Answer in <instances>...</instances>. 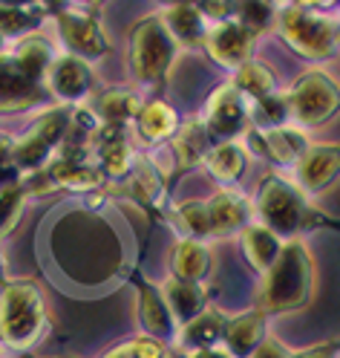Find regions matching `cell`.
Returning a JSON list of instances; mask_svg holds the SVG:
<instances>
[{"label":"cell","mask_w":340,"mask_h":358,"mask_svg":"<svg viewBox=\"0 0 340 358\" xmlns=\"http://www.w3.org/2000/svg\"><path fill=\"white\" fill-rule=\"evenodd\" d=\"M58 32L73 58L96 61L110 52V41L101 29L98 15H93L84 6H66L58 15Z\"/></svg>","instance_id":"cell-8"},{"label":"cell","mask_w":340,"mask_h":358,"mask_svg":"<svg viewBox=\"0 0 340 358\" xmlns=\"http://www.w3.org/2000/svg\"><path fill=\"white\" fill-rule=\"evenodd\" d=\"M254 148L265 156V159L277 165H291L300 159V153L309 148L306 136L291 127H271V130H254L251 133Z\"/></svg>","instance_id":"cell-20"},{"label":"cell","mask_w":340,"mask_h":358,"mask_svg":"<svg viewBox=\"0 0 340 358\" xmlns=\"http://www.w3.org/2000/svg\"><path fill=\"white\" fill-rule=\"evenodd\" d=\"M234 87L237 93L245 99V101H260V99H268L271 93H277V78L274 73L268 70L265 64L260 61H248L237 70V78H234Z\"/></svg>","instance_id":"cell-29"},{"label":"cell","mask_w":340,"mask_h":358,"mask_svg":"<svg viewBox=\"0 0 340 358\" xmlns=\"http://www.w3.org/2000/svg\"><path fill=\"white\" fill-rule=\"evenodd\" d=\"M286 99H288V116L311 127V124H323L329 116H334L340 93H337L334 78H329L320 70H311L294 81Z\"/></svg>","instance_id":"cell-7"},{"label":"cell","mask_w":340,"mask_h":358,"mask_svg":"<svg viewBox=\"0 0 340 358\" xmlns=\"http://www.w3.org/2000/svg\"><path fill=\"white\" fill-rule=\"evenodd\" d=\"M191 358H228L222 350H202V352H193Z\"/></svg>","instance_id":"cell-40"},{"label":"cell","mask_w":340,"mask_h":358,"mask_svg":"<svg viewBox=\"0 0 340 358\" xmlns=\"http://www.w3.org/2000/svg\"><path fill=\"white\" fill-rule=\"evenodd\" d=\"M47 173L55 182V188H70V191H96L104 182L96 162H87V159H64V156H55Z\"/></svg>","instance_id":"cell-23"},{"label":"cell","mask_w":340,"mask_h":358,"mask_svg":"<svg viewBox=\"0 0 340 358\" xmlns=\"http://www.w3.org/2000/svg\"><path fill=\"white\" fill-rule=\"evenodd\" d=\"M251 358H291V352H286L277 341H268V338H265V341L251 352Z\"/></svg>","instance_id":"cell-38"},{"label":"cell","mask_w":340,"mask_h":358,"mask_svg":"<svg viewBox=\"0 0 340 358\" xmlns=\"http://www.w3.org/2000/svg\"><path fill=\"white\" fill-rule=\"evenodd\" d=\"M66 130H70V116L66 113H43L24 139L12 142V159L15 168L24 173H40L47 168V162H52V153L61 148Z\"/></svg>","instance_id":"cell-6"},{"label":"cell","mask_w":340,"mask_h":358,"mask_svg":"<svg viewBox=\"0 0 340 358\" xmlns=\"http://www.w3.org/2000/svg\"><path fill=\"white\" fill-rule=\"evenodd\" d=\"M277 24L283 29L286 43L294 52H300L303 58L323 61L337 47V24L332 17L314 12L311 6L291 3V6L280 9Z\"/></svg>","instance_id":"cell-5"},{"label":"cell","mask_w":340,"mask_h":358,"mask_svg":"<svg viewBox=\"0 0 340 358\" xmlns=\"http://www.w3.org/2000/svg\"><path fill=\"white\" fill-rule=\"evenodd\" d=\"M202 47L208 50V55L222 64V66H228V70H239L242 64L251 61V47H254V38L248 35L237 20H222V24L211 27L208 35H205V43Z\"/></svg>","instance_id":"cell-10"},{"label":"cell","mask_w":340,"mask_h":358,"mask_svg":"<svg viewBox=\"0 0 340 358\" xmlns=\"http://www.w3.org/2000/svg\"><path fill=\"white\" fill-rule=\"evenodd\" d=\"M211 139L234 142V136L248 127V101L237 93L234 84H222L205 104V116H202Z\"/></svg>","instance_id":"cell-9"},{"label":"cell","mask_w":340,"mask_h":358,"mask_svg":"<svg viewBox=\"0 0 340 358\" xmlns=\"http://www.w3.org/2000/svg\"><path fill=\"white\" fill-rule=\"evenodd\" d=\"M291 358H334V344H329V347H314V350H309V352H303V355H291Z\"/></svg>","instance_id":"cell-39"},{"label":"cell","mask_w":340,"mask_h":358,"mask_svg":"<svg viewBox=\"0 0 340 358\" xmlns=\"http://www.w3.org/2000/svg\"><path fill=\"white\" fill-rule=\"evenodd\" d=\"M9 58L15 61V66L29 81L43 84V81H47V73H50V64H52V47L47 43V38H43V35L32 32V35L17 38V43L12 47Z\"/></svg>","instance_id":"cell-21"},{"label":"cell","mask_w":340,"mask_h":358,"mask_svg":"<svg viewBox=\"0 0 340 358\" xmlns=\"http://www.w3.org/2000/svg\"><path fill=\"white\" fill-rule=\"evenodd\" d=\"M50 99L47 87L29 81L15 66L9 52L0 55V113H17V110H29L35 104H43Z\"/></svg>","instance_id":"cell-11"},{"label":"cell","mask_w":340,"mask_h":358,"mask_svg":"<svg viewBox=\"0 0 340 358\" xmlns=\"http://www.w3.org/2000/svg\"><path fill=\"white\" fill-rule=\"evenodd\" d=\"M234 12H237V24L251 38L263 35L277 20V9L271 3H239L234 6Z\"/></svg>","instance_id":"cell-33"},{"label":"cell","mask_w":340,"mask_h":358,"mask_svg":"<svg viewBox=\"0 0 340 358\" xmlns=\"http://www.w3.org/2000/svg\"><path fill=\"white\" fill-rule=\"evenodd\" d=\"M47 329V306L32 280H12L0 289V341L29 350Z\"/></svg>","instance_id":"cell-2"},{"label":"cell","mask_w":340,"mask_h":358,"mask_svg":"<svg viewBox=\"0 0 340 358\" xmlns=\"http://www.w3.org/2000/svg\"><path fill=\"white\" fill-rule=\"evenodd\" d=\"M257 211L263 220V229H268L280 240H294V234L306 229L311 217L303 191L274 173L263 179L257 194Z\"/></svg>","instance_id":"cell-4"},{"label":"cell","mask_w":340,"mask_h":358,"mask_svg":"<svg viewBox=\"0 0 340 358\" xmlns=\"http://www.w3.org/2000/svg\"><path fill=\"white\" fill-rule=\"evenodd\" d=\"M104 358H170V355H168V347L162 341L142 335V338H133L116 350H110Z\"/></svg>","instance_id":"cell-36"},{"label":"cell","mask_w":340,"mask_h":358,"mask_svg":"<svg viewBox=\"0 0 340 358\" xmlns=\"http://www.w3.org/2000/svg\"><path fill=\"white\" fill-rule=\"evenodd\" d=\"M225 312H219L216 306H205L196 318H191L188 324H182V329H176V338L182 344V350L202 352V350H216V344L222 341V332H225Z\"/></svg>","instance_id":"cell-17"},{"label":"cell","mask_w":340,"mask_h":358,"mask_svg":"<svg viewBox=\"0 0 340 358\" xmlns=\"http://www.w3.org/2000/svg\"><path fill=\"white\" fill-rule=\"evenodd\" d=\"M173 150H176L179 162H182L185 168L205 159L208 150H211V136H208L205 124H202V119L188 122L182 130L176 133V139H173Z\"/></svg>","instance_id":"cell-30"},{"label":"cell","mask_w":340,"mask_h":358,"mask_svg":"<svg viewBox=\"0 0 340 358\" xmlns=\"http://www.w3.org/2000/svg\"><path fill=\"white\" fill-rule=\"evenodd\" d=\"M162 17L165 29L170 32V38L176 41V47H202L208 35V20L202 17V12L196 9V3H170L165 9Z\"/></svg>","instance_id":"cell-19"},{"label":"cell","mask_w":340,"mask_h":358,"mask_svg":"<svg viewBox=\"0 0 340 358\" xmlns=\"http://www.w3.org/2000/svg\"><path fill=\"white\" fill-rule=\"evenodd\" d=\"M3 52H6V41H3V38H0V55H3Z\"/></svg>","instance_id":"cell-41"},{"label":"cell","mask_w":340,"mask_h":358,"mask_svg":"<svg viewBox=\"0 0 340 358\" xmlns=\"http://www.w3.org/2000/svg\"><path fill=\"white\" fill-rule=\"evenodd\" d=\"M179 130V116L168 101H147L142 104L139 116H135V133L145 145H158L176 136Z\"/></svg>","instance_id":"cell-22"},{"label":"cell","mask_w":340,"mask_h":358,"mask_svg":"<svg viewBox=\"0 0 340 358\" xmlns=\"http://www.w3.org/2000/svg\"><path fill=\"white\" fill-rule=\"evenodd\" d=\"M340 168V150L337 145H311L297 159V188L317 194L334 182Z\"/></svg>","instance_id":"cell-14"},{"label":"cell","mask_w":340,"mask_h":358,"mask_svg":"<svg viewBox=\"0 0 340 358\" xmlns=\"http://www.w3.org/2000/svg\"><path fill=\"white\" fill-rule=\"evenodd\" d=\"M173 222L179 226V231L185 234V240H205L214 237L211 234V220H208V206L202 199H188V203H179L173 211Z\"/></svg>","instance_id":"cell-32"},{"label":"cell","mask_w":340,"mask_h":358,"mask_svg":"<svg viewBox=\"0 0 340 358\" xmlns=\"http://www.w3.org/2000/svg\"><path fill=\"white\" fill-rule=\"evenodd\" d=\"M208 266H211V252L205 243L199 240H179L173 257H170V268H173V280H182V283H202L208 275Z\"/></svg>","instance_id":"cell-24"},{"label":"cell","mask_w":340,"mask_h":358,"mask_svg":"<svg viewBox=\"0 0 340 358\" xmlns=\"http://www.w3.org/2000/svg\"><path fill=\"white\" fill-rule=\"evenodd\" d=\"M208 220H211V234L214 237H228L234 231H242L248 222V199L234 191V188H222L208 199Z\"/></svg>","instance_id":"cell-16"},{"label":"cell","mask_w":340,"mask_h":358,"mask_svg":"<svg viewBox=\"0 0 340 358\" xmlns=\"http://www.w3.org/2000/svg\"><path fill=\"white\" fill-rule=\"evenodd\" d=\"M142 110V99L127 90H107L98 99V110H93L96 119H101V124L110 127H124L127 122H135Z\"/></svg>","instance_id":"cell-26"},{"label":"cell","mask_w":340,"mask_h":358,"mask_svg":"<svg viewBox=\"0 0 340 358\" xmlns=\"http://www.w3.org/2000/svg\"><path fill=\"white\" fill-rule=\"evenodd\" d=\"M280 245H283V240L274 237L263 226H245L242 229V252L257 272H268L271 263H274L280 255Z\"/></svg>","instance_id":"cell-27"},{"label":"cell","mask_w":340,"mask_h":358,"mask_svg":"<svg viewBox=\"0 0 340 358\" xmlns=\"http://www.w3.org/2000/svg\"><path fill=\"white\" fill-rule=\"evenodd\" d=\"M176 41L165 29L162 17L150 15L133 27L130 32V73L142 84L165 81L176 61Z\"/></svg>","instance_id":"cell-3"},{"label":"cell","mask_w":340,"mask_h":358,"mask_svg":"<svg viewBox=\"0 0 340 358\" xmlns=\"http://www.w3.org/2000/svg\"><path fill=\"white\" fill-rule=\"evenodd\" d=\"M222 341L228 358H251V352L265 341V315L260 309H251L231 318L225 324Z\"/></svg>","instance_id":"cell-15"},{"label":"cell","mask_w":340,"mask_h":358,"mask_svg":"<svg viewBox=\"0 0 340 358\" xmlns=\"http://www.w3.org/2000/svg\"><path fill=\"white\" fill-rule=\"evenodd\" d=\"M40 9L24 3H0V38H24L40 24Z\"/></svg>","instance_id":"cell-31"},{"label":"cell","mask_w":340,"mask_h":358,"mask_svg":"<svg viewBox=\"0 0 340 358\" xmlns=\"http://www.w3.org/2000/svg\"><path fill=\"white\" fill-rule=\"evenodd\" d=\"M139 324L145 327L147 338H156L162 344L176 338V321L170 315L162 292L150 283H139Z\"/></svg>","instance_id":"cell-18"},{"label":"cell","mask_w":340,"mask_h":358,"mask_svg":"<svg viewBox=\"0 0 340 358\" xmlns=\"http://www.w3.org/2000/svg\"><path fill=\"white\" fill-rule=\"evenodd\" d=\"M17 182H20V171L15 168V159H12V142L6 136H0V191Z\"/></svg>","instance_id":"cell-37"},{"label":"cell","mask_w":340,"mask_h":358,"mask_svg":"<svg viewBox=\"0 0 340 358\" xmlns=\"http://www.w3.org/2000/svg\"><path fill=\"white\" fill-rule=\"evenodd\" d=\"M254 122L260 124V130H271V127H286L288 122V99L286 93H271L268 99L254 101Z\"/></svg>","instance_id":"cell-34"},{"label":"cell","mask_w":340,"mask_h":358,"mask_svg":"<svg viewBox=\"0 0 340 358\" xmlns=\"http://www.w3.org/2000/svg\"><path fill=\"white\" fill-rule=\"evenodd\" d=\"M47 93H52L58 101H81L89 96V87H93V76H89V66L81 58L73 55H61L50 64V73H47Z\"/></svg>","instance_id":"cell-12"},{"label":"cell","mask_w":340,"mask_h":358,"mask_svg":"<svg viewBox=\"0 0 340 358\" xmlns=\"http://www.w3.org/2000/svg\"><path fill=\"white\" fill-rule=\"evenodd\" d=\"M314 260L303 240H286L277 260L263 272L260 286V312H297L314 298Z\"/></svg>","instance_id":"cell-1"},{"label":"cell","mask_w":340,"mask_h":358,"mask_svg":"<svg viewBox=\"0 0 340 358\" xmlns=\"http://www.w3.org/2000/svg\"><path fill=\"white\" fill-rule=\"evenodd\" d=\"M245 162H248V153L239 142H219L205 156V165H208L211 176H216L219 182H237V179L245 173Z\"/></svg>","instance_id":"cell-28"},{"label":"cell","mask_w":340,"mask_h":358,"mask_svg":"<svg viewBox=\"0 0 340 358\" xmlns=\"http://www.w3.org/2000/svg\"><path fill=\"white\" fill-rule=\"evenodd\" d=\"M89 150H96L98 156V171L101 176L119 179L133 168V148L124 136V127H110V124H98V130L89 139Z\"/></svg>","instance_id":"cell-13"},{"label":"cell","mask_w":340,"mask_h":358,"mask_svg":"<svg viewBox=\"0 0 340 358\" xmlns=\"http://www.w3.org/2000/svg\"><path fill=\"white\" fill-rule=\"evenodd\" d=\"M170 309L173 321H182L188 324L191 318H196L202 309L208 306V298H205V289L199 283H182V280H168L165 289H158Z\"/></svg>","instance_id":"cell-25"},{"label":"cell","mask_w":340,"mask_h":358,"mask_svg":"<svg viewBox=\"0 0 340 358\" xmlns=\"http://www.w3.org/2000/svg\"><path fill=\"white\" fill-rule=\"evenodd\" d=\"M24 206H27V188H24V182L9 185V188L0 191V234H9L17 226L20 214H24Z\"/></svg>","instance_id":"cell-35"}]
</instances>
